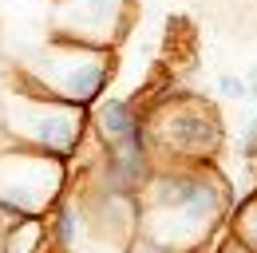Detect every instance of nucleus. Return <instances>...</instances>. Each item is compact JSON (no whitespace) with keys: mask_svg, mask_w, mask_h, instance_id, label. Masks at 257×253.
I'll use <instances>...</instances> for the list:
<instances>
[{"mask_svg":"<svg viewBox=\"0 0 257 253\" xmlns=\"http://www.w3.org/2000/svg\"><path fill=\"white\" fill-rule=\"evenodd\" d=\"M218 87H222L225 95H233V99H241V95H245V83H241L237 75H222V79H218Z\"/></svg>","mask_w":257,"mask_h":253,"instance_id":"nucleus-1","label":"nucleus"},{"mask_svg":"<svg viewBox=\"0 0 257 253\" xmlns=\"http://www.w3.org/2000/svg\"><path fill=\"white\" fill-rule=\"evenodd\" d=\"M249 79H253V83H257V71H253V75H249Z\"/></svg>","mask_w":257,"mask_h":253,"instance_id":"nucleus-2","label":"nucleus"}]
</instances>
